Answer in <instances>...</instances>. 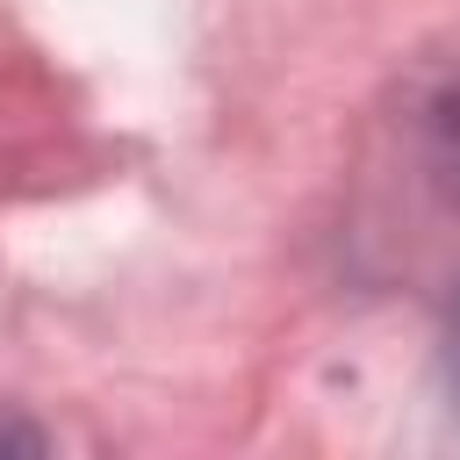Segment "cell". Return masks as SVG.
Here are the masks:
<instances>
[{
  "label": "cell",
  "instance_id": "obj_1",
  "mask_svg": "<svg viewBox=\"0 0 460 460\" xmlns=\"http://www.w3.org/2000/svg\"><path fill=\"white\" fill-rule=\"evenodd\" d=\"M417 151H424V172H431V187H438V194L460 208V79H446V86L424 101Z\"/></svg>",
  "mask_w": 460,
  "mask_h": 460
},
{
  "label": "cell",
  "instance_id": "obj_2",
  "mask_svg": "<svg viewBox=\"0 0 460 460\" xmlns=\"http://www.w3.org/2000/svg\"><path fill=\"white\" fill-rule=\"evenodd\" d=\"M446 395H453V417H460V295H453V316H446Z\"/></svg>",
  "mask_w": 460,
  "mask_h": 460
},
{
  "label": "cell",
  "instance_id": "obj_3",
  "mask_svg": "<svg viewBox=\"0 0 460 460\" xmlns=\"http://www.w3.org/2000/svg\"><path fill=\"white\" fill-rule=\"evenodd\" d=\"M0 453H43V431H36V424H22V417H7V410H0Z\"/></svg>",
  "mask_w": 460,
  "mask_h": 460
}]
</instances>
